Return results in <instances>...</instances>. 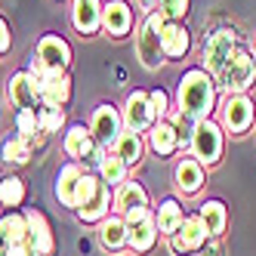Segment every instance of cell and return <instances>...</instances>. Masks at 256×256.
<instances>
[{"label": "cell", "instance_id": "6da1fadb", "mask_svg": "<svg viewBox=\"0 0 256 256\" xmlns=\"http://www.w3.org/2000/svg\"><path fill=\"white\" fill-rule=\"evenodd\" d=\"M179 112H186L194 120H207L210 112L216 108V80L204 68H188L179 80Z\"/></svg>", "mask_w": 256, "mask_h": 256}, {"label": "cell", "instance_id": "7a4b0ae2", "mask_svg": "<svg viewBox=\"0 0 256 256\" xmlns=\"http://www.w3.org/2000/svg\"><path fill=\"white\" fill-rule=\"evenodd\" d=\"M96 182H99V176H90L78 160H68L65 167H59V173H56V198H59V204L78 210L90 198V192L96 188Z\"/></svg>", "mask_w": 256, "mask_h": 256}, {"label": "cell", "instance_id": "3957f363", "mask_svg": "<svg viewBox=\"0 0 256 256\" xmlns=\"http://www.w3.org/2000/svg\"><path fill=\"white\" fill-rule=\"evenodd\" d=\"M213 78H216V86H222L226 93H247L256 84V59L244 46H234V52Z\"/></svg>", "mask_w": 256, "mask_h": 256}, {"label": "cell", "instance_id": "277c9868", "mask_svg": "<svg viewBox=\"0 0 256 256\" xmlns=\"http://www.w3.org/2000/svg\"><path fill=\"white\" fill-rule=\"evenodd\" d=\"M164 25H167L164 12L152 10L148 16H145L139 34H136V52H139L142 65L148 68V71H158L164 65V50H160V31H164Z\"/></svg>", "mask_w": 256, "mask_h": 256}, {"label": "cell", "instance_id": "5b68a950", "mask_svg": "<svg viewBox=\"0 0 256 256\" xmlns=\"http://www.w3.org/2000/svg\"><path fill=\"white\" fill-rule=\"evenodd\" d=\"M71 65V46L65 38L59 34H44L38 40V50H34V59H31V74L40 78L44 71H68Z\"/></svg>", "mask_w": 256, "mask_h": 256}, {"label": "cell", "instance_id": "8992f818", "mask_svg": "<svg viewBox=\"0 0 256 256\" xmlns=\"http://www.w3.org/2000/svg\"><path fill=\"white\" fill-rule=\"evenodd\" d=\"M222 148H226L222 126L213 124L210 118L207 120H198L194 133H192V152H194V158L204 164V167H213V164L222 158Z\"/></svg>", "mask_w": 256, "mask_h": 256}, {"label": "cell", "instance_id": "52a82bcc", "mask_svg": "<svg viewBox=\"0 0 256 256\" xmlns=\"http://www.w3.org/2000/svg\"><path fill=\"white\" fill-rule=\"evenodd\" d=\"M90 133H93L99 148H114V142L120 139L124 133V118H120V108L112 105V102H102L96 112H93V120H90Z\"/></svg>", "mask_w": 256, "mask_h": 256}, {"label": "cell", "instance_id": "ba28073f", "mask_svg": "<svg viewBox=\"0 0 256 256\" xmlns=\"http://www.w3.org/2000/svg\"><path fill=\"white\" fill-rule=\"evenodd\" d=\"M126 244H130L136 253H148L158 241V219L152 216V210H133L126 213Z\"/></svg>", "mask_w": 256, "mask_h": 256}, {"label": "cell", "instance_id": "9c48e42d", "mask_svg": "<svg viewBox=\"0 0 256 256\" xmlns=\"http://www.w3.org/2000/svg\"><path fill=\"white\" fill-rule=\"evenodd\" d=\"M207 226H204V219H200V213H194V216H186L182 219V226L170 234V247H173V253L176 256H192V253H198L200 247L207 244Z\"/></svg>", "mask_w": 256, "mask_h": 256}, {"label": "cell", "instance_id": "30bf717a", "mask_svg": "<svg viewBox=\"0 0 256 256\" xmlns=\"http://www.w3.org/2000/svg\"><path fill=\"white\" fill-rule=\"evenodd\" d=\"M234 46H238V31L234 28H219V31L210 34L204 40V52H200L207 74H216V71L226 65V59L234 52Z\"/></svg>", "mask_w": 256, "mask_h": 256}, {"label": "cell", "instance_id": "8fae6325", "mask_svg": "<svg viewBox=\"0 0 256 256\" xmlns=\"http://www.w3.org/2000/svg\"><path fill=\"white\" fill-rule=\"evenodd\" d=\"M120 118H124V130H133V133H148L152 124H154V112H152V99L145 90H133L126 96L124 108H120Z\"/></svg>", "mask_w": 256, "mask_h": 256}, {"label": "cell", "instance_id": "7c38bea8", "mask_svg": "<svg viewBox=\"0 0 256 256\" xmlns=\"http://www.w3.org/2000/svg\"><path fill=\"white\" fill-rule=\"evenodd\" d=\"M222 112V126L228 133H247L253 124V102L247 93H228L219 105Z\"/></svg>", "mask_w": 256, "mask_h": 256}, {"label": "cell", "instance_id": "4fadbf2b", "mask_svg": "<svg viewBox=\"0 0 256 256\" xmlns=\"http://www.w3.org/2000/svg\"><path fill=\"white\" fill-rule=\"evenodd\" d=\"M6 93H10V102L19 108H31V112H38L40 108V86H38V78L31 74V71H16L6 84Z\"/></svg>", "mask_w": 256, "mask_h": 256}, {"label": "cell", "instance_id": "5bb4252c", "mask_svg": "<svg viewBox=\"0 0 256 256\" xmlns=\"http://www.w3.org/2000/svg\"><path fill=\"white\" fill-rule=\"evenodd\" d=\"M40 86V105H59L65 108L71 99V78L68 71H44L38 78Z\"/></svg>", "mask_w": 256, "mask_h": 256}, {"label": "cell", "instance_id": "9a60e30c", "mask_svg": "<svg viewBox=\"0 0 256 256\" xmlns=\"http://www.w3.org/2000/svg\"><path fill=\"white\" fill-rule=\"evenodd\" d=\"M62 148H65V154L71 158V160H93V154H96V139H93V133H90V126H84V124H71L68 126V133H65V139H62Z\"/></svg>", "mask_w": 256, "mask_h": 256}, {"label": "cell", "instance_id": "2e32d148", "mask_svg": "<svg viewBox=\"0 0 256 256\" xmlns=\"http://www.w3.org/2000/svg\"><path fill=\"white\" fill-rule=\"evenodd\" d=\"M102 12H105L102 0H74L71 4V25L90 38L102 28Z\"/></svg>", "mask_w": 256, "mask_h": 256}, {"label": "cell", "instance_id": "e0dca14e", "mask_svg": "<svg viewBox=\"0 0 256 256\" xmlns=\"http://www.w3.org/2000/svg\"><path fill=\"white\" fill-rule=\"evenodd\" d=\"M112 204H114V194H112V188H108L105 182L99 179L96 188L90 192V198L78 207V216L84 219V222H102V219L108 216V210H112Z\"/></svg>", "mask_w": 256, "mask_h": 256}, {"label": "cell", "instance_id": "ac0fdd59", "mask_svg": "<svg viewBox=\"0 0 256 256\" xmlns=\"http://www.w3.org/2000/svg\"><path fill=\"white\" fill-rule=\"evenodd\" d=\"M148 207V192L142 188V182H120L118 192H114V210L118 216H126V213H133V210H145Z\"/></svg>", "mask_w": 256, "mask_h": 256}, {"label": "cell", "instance_id": "d6986e66", "mask_svg": "<svg viewBox=\"0 0 256 256\" xmlns=\"http://www.w3.org/2000/svg\"><path fill=\"white\" fill-rule=\"evenodd\" d=\"M102 28L112 34V38H124L133 28V10L124 4V0H108L105 12H102Z\"/></svg>", "mask_w": 256, "mask_h": 256}, {"label": "cell", "instance_id": "ffe728a7", "mask_svg": "<svg viewBox=\"0 0 256 256\" xmlns=\"http://www.w3.org/2000/svg\"><path fill=\"white\" fill-rule=\"evenodd\" d=\"M192 46L188 38V28L182 22H167L160 31V50H164V59H182Z\"/></svg>", "mask_w": 256, "mask_h": 256}, {"label": "cell", "instance_id": "44dd1931", "mask_svg": "<svg viewBox=\"0 0 256 256\" xmlns=\"http://www.w3.org/2000/svg\"><path fill=\"white\" fill-rule=\"evenodd\" d=\"M173 182H176V188L182 194L200 192V186H204V164H200L198 158H182L176 173H173Z\"/></svg>", "mask_w": 256, "mask_h": 256}, {"label": "cell", "instance_id": "7402d4cb", "mask_svg": "<svg viewBox=\"0 0 256 256\" xmlns=\"http://www.w3.org/2000/svg\"><path fill=\"white\" fill-rule=\"evenodd\" d=\"M148 145H152V152L158 158H170L176 148H179V133H176V126L170 120H154L152 124V130H148Z\"/></svg>", "mask_w": 256, "mask_h": 256}, {"label": "cell", "instance_id": "603a6c76", "mask_svg": "<svg viewBox=\"0 0 256 256\" xmlns=\"http://www.w3.org/2000/svg\"><path fill=\"white\" fill-rule=\"evenodd\" d=\"M25 219H28V241H31V247L38 253H44V256H50L52 253V232H50L46 216L40 210H28Z\"/></svg>", "mask_w": 256, "mask_h": 256}, {"label": "cell", "instance_id": "cb8c5ba5", "mask_svg": "<svg viewBox=\"0 0 256 256\" xmlns=\"http://www.w3.org/2000/svg\"><path fill=\"white\" fill-rule=\"evenodd\" d=\"M22 241H28V219H25V213L6 210L0 216V244L12 247V244H22Z\"/></svg>", "mask_w": 256, "mask_h": 256}, {"label": "cell", "instance_id": "d4e9b609", "mask_svg": "<svg viewBox=\"0 0 256 256\" xmlns=\"http://www.w3.org/2000/svg\"><path fill=\"white\" fill-rule=\"evenodd\" d=\"M99 244L105 250H120L126 247V219L124 216H112L108 213L99 222Z\"/></svg>", "mask_w": 256, "mask_h": 256}, {"label": "cell", "instance_id": "484cf974", "mask_svg": "<svg viewBox=\"0 0 256 256\" xmlns=\"http://www.w3.org/2000/svg\"><path fill=\"white\" fill-rule=\"evenodd\" d=\"M96 167H99V179L105 182L108 188H118L120 182H126V164L120 160L118 152H102Z\"/></svg>", "mask_w": 256, "mask_h": 256}, {"label": "cell", "instance_id": "4316f807", "mask_svg": "<svg viewBox=\"0 0 256 256\" xmlns=\"http://www.w3.org/2000/svg\"><path fill=\"white\" fill-rule=\"evenodd\" d=\"M114 152L120 154V160L126 167H136L142 160V152H145V142H142V133H133V130H124L120 139L114 142Z\"/></svg>", "mask_w": 256, "mask_h": 256}, {"label": "cell", "instance_id": "83f0119b", "mask_svg": "<svg viewBox=\"0 0 256 256\" xmlns=\"http://www.w3.org/2000/svg\"><path fill=\"white\" fill-rule=\"evenodd\" d=\"M200 219H204V226H207V234L219 238V234L226 232L228 210H226L222 200H204V204H200Z\"/></svg>", "mask_w": 256, "mask_h": 256}, {"label": "cell", "instance_id": "f1b7e54d", "mask_svg": "<svg viewBox=\"0 0 256 256\" xmlns=\"http://www.w3.org/2000/svg\"><path fill=\"white\" fill-rule=\"evenodd\" d=\"M158 232L164 234H173L179 226H182V219H186V213H182V204L176 198H167V200H160V207H158Z\"/></svg>", "mask_w": 256, "mask_h": 256}, {"label": "cell", "instance_id": "f546056e", "mask_svg": "<svg viewBox=\"0 0 256 256\" xmlns=\"http://www.w3.org/2000/svg\"><path fill=\"white\" fill-rule=\"evenodd\" d=\"M16 133H19L25 142H44V130L38 124V112H31V108H22V112H16Z\"/></svg>", "mask_w": 256, "mask_h": 256}, {"label": "cell", "instance_id": "4dcf8cb0", "mask_svg": "<svg viewBox=\"0 0 256 256\" xmlns=\"http://www.w3.org/2000/svg\"><path fill=\"white\" fill-rule=\"evenodd\" d=\"M0 154H4V160L12 164V167H25L31 160V142H25L22 136H10L4 142V148H0Z\"/></svg>", "mask_w": 256, "mask_h": 256}, {"label": "cell", "instance_id": "1f68e13d", "mask_svg": "<svg viewBox=\"0 0 256 256\" xmlns=\"http://www.w3.org/2000/svg\"><path fill=\"white\" fill-rule=\"evenodd\" d=\"M25 200V182L19 176H4L0 179V204H4L6 210L19 207Z\"/></svg>", "mask_w": 256, "mask_h": 256}, {"label": "cell", "instance_id": "d6a6232c", "mask_svg": "<svg viewBox=\"0 0 256 256\" xmlns=\"http://www.w3.org/2000/svg\"><path fill=\"white\" fill-rule=\"evenodd\" d=\"M38 124H40V130L50 136V133H59L62 126H65V108L59 105H40L38 108Z\"/></svg>", "mask_w": 256, "mask_h": 256}, {"label": "cell", "instance_id": "836d02e7", "mask_svg": "<svg viewBox=\"0 0 256 256\" xmlns=\"http://www.w3.org/2000/svg\"><path fill=\"white\" fill-rule=\"evenodd\" d=\"M158 10L164 12L167 22H182L188 12V0H158Z\"/></svg>", "mask_w": 256, "mask_h": 256}, {"label": "cell", "instance_id": "e575fe53", "mask_svg": "<svg viewBox=\"0 0 256 256\" xmlns=\"http://www.w3.org/2000/svg\"><path fill=\"white\" fill-rule=\"evenodd\" d=\"M148 99H152V112H154V120H167V114H170V96H167V90H152L148 93Z\"/></svg>", "mask_w": 256, "mask_h": 256}, {"label": "cell", "instance_id": "d590c367", "mask_svg": "<svg viewBox=\"0 0 256 256\" xmlns=\"http://www.w3.org/2000/svg\"><path fill=\"white\" fill-rule=\"evenodd\" d=\"M6 256H44V253H38L31 247V241H22V244H12V247H6Z\"/></svg>", "mask_w": 256, "mask_h": 256}, {"label": "cell", "instance_id": "8d00e7d4", "mask_svg": "<svg viewBox=\"0 0 256 256\" xmlns=\"http://www.w3.org/2000/svg\"><path fill=\"white\" fill-rule=\"evenodd\" d=\"M10 44H12V34H10V25L0 19V52H10Z\"/></svg>", "mask_w": 256, "mask_h": 256}, {"label": "cell", "instance_id": "74e56055", "mask_svg": "<svg viewBox=\"0 0 256 256\" xmlns=\"http://www.w3.org/2000/svg\"><path fill=\"white\" fill-rule=\"evenodd\" d=\"M142 6H158V0H139Z\"/></svg>", "mask_w": 256, "mask_h": 256}, {"label": "cell", "instance_id": "f35d334b", "mask_svg": "<svg viewBox=\"0 0 256 256\" xmlns=\"http://www.w3.org/2000/svg\"><path fill=\"white\" fill-rule=\"evenodd\" d=\"M0 256H6V247H0Z\"/></svg>", "mask_w": 256, "mask_h": 256}, {"label": "cell", "instance_id": "ab89813d", "mask_svg": "<svg viewBox=\"0 0 256 256\" xmlns=\"http://www.w3.org/2000/svg\"><path fill=\"white\" fill-rule=\"evenodd\" d=\"M253 59H256V50H253Z\"/></svg>", "mask_w": 256, "mask_h": 256}]
</instances>
